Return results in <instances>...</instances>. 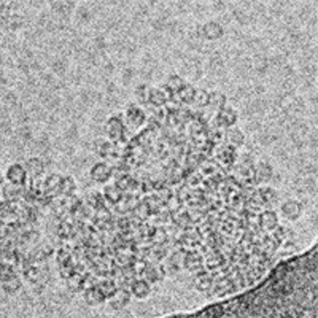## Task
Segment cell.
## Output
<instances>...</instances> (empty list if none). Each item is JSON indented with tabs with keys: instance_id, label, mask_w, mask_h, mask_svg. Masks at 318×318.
I'll use <instances>...</instances> for the list:
<instances>
[{
	"instance_id": "1",
	"label": "cell",
	"mask_w": 318,
	"mask_h": 318,
	"mask_svg": "<svg viewBox=\"0 0 318 318\" xmlns=\"http://www.w3.org/2000/svg\"><path fill=\"white\" fill-rule=\"evenodd\" d=\"M213 155H215V162L218 164V167H220L223 172H228L234 167L236 159H237V148L231 147L229 144H223V145H218L213 147Z\"/></svg>"
},
{
	"instance_id": "2",
	"label": "cell",
	"mask_w": 318,
	"mask_h": 318,
	"mask_svg": "<svg viewBox=\"0 0 318 318\" xmlns=\"http://www.w3.org/2000/svg\"><path fill=\"white\" fill-rule=\"evenodd\" d=\"M105 134L113 144H126V126L121 116H110L105 124Z\"/></svg>"
},
{
	"instance_id": "3",
	"label": "cell",
	"mask_w": 318,
	"mask_h": 318,
	"mask_svg": "<svg viewBox=\"0 0 318 318\" xmlns=\"http://www.w3.org/2000/svg\"><path fill=\"white\" fill-rule=\"evenodd\" d=\"M236 123H237V112H236V108L228 107V105H224L223 108H220V110L216 112L215 119H213V124L215 126H220L223 129L234 127Z\"/></svg>"
},
{
	"instance_id": "4",
	"label": "cell",
	"mask_w": 318,
	"mask_h": 318,
	"mask_svg": "<svg viewBox=\"0 0 318 318\" xmlns=\"http://www.w3.org/2000/svg\"><path fill=\"white\" fill-rule=\"evenodd\" d=\"M61 185H62V177L59 173H51L50 177L41 185V193L47 197L48 201H53L54 197L61 196Z\"/></svg>"
},
{
	"instance_id": "5",
	"label": "cell",
	"mask_w": 318,
	"mask_h": 318,
	"mask_svg": "<svg viewBox=\"0 0 318 318\" xmlns=\"http://www.w3.org/2000/svg\"><path fill=\"white\" fill-rule=\"evenodd\" d=\"M236 288L233 287L231 280L228 279V276L224 274V276L221 277H213V282H212V287H210V294L213 296V298H224V296L231 294Z\"/></svg>"
},
{
	"instance_id": "6",
	"label": "cell",
	"mask_w": 318,
	"mask_h": 318,
	"mask_svg": "<svg viewBox=\"0 0 318 318\" xmlns=\"http://www.w3.org/2000/svg\"><path fill=\"white\" fill-rule=\"evenodd\" d=\"M183 267L186 270H190V272H197V270H201L204 269V256L199 250H188V251H185V255H183Z\"/></svg>"
},
{
	"instance_id": "7",
	"label": "cell",
	"mask_w": 318,
	"mask_h": 318,
	"mask_svg": "<svg viewBox=\"0 0 318 318\" xmlns=\"http://www.w3.org/2000/svg\"><path fill=\"white\" fill-rule=\"evenodd\" d=\"M89 175H91L93 181L104 185V183H107L108 180L113 177V170H112V167L108 166L107 162H97V164H94V166L91 167Z\"/></svg>"
},
{
	"instance_id": "8",
	"label": "cell",
	"mask_w": 318,
	"mask_h": 318,
	"mask_svg": "<svg viewBox=\"0 0 318 318\" xmlns=\"http://www.w3.org/2000/svg\"><path fill=\"white\" fill-rule=\"evenodd\" d=\"M130 296L132 294H130L129 288H118L112 298H108V304H110L112 310L119 312V310L126 309V307L129 305V302H130Z\"/></svg>"
},
{
	"instance_id": "9",
	"label": "cell",
	"mask_w": 318,
	"mask_h": 318,
	"mask_svg": "<svg viewBox=\"0 0 318 318\" xmlns=\"http://www.w3.org/2000/svg\"><path fill=\"white\" fill-rule=\"evenodd\" d=\"M258 224H259V229L262 233H270V231H274V229L279 226V216H277V213L274 210H269V208H266L264 212L259 213Z\"/></svg>"
},
{
	"instance_id": "10",
	"label": "cell",
	"mask_w": 318,
	"mask_h": 318,
	"mask_svg": "<svg viewBox=\"0 0 318 318\" xmlns=\"http://www.w3.org/2000/svg\"><path fill=\"white\" fill-rule=\"evenodd\" d=\"M180 244L183 248H196L202 244V236L197 231V228H188L183 229V234L180 236Z\"/></svg>"
},
{
	"instance_id": "11",
	"label": "cell",
	"mask_w": 318,
	"mask_h": 318,
	"mask_svg": "<svg viewBox=\"0 0 318 318\" xmlns=\"http://www.w3.org/2000/svg\"><path fill=\"white\" fill-rule=\"evenodd\" d=\"M7 180L13 185L18 186H24L27 183V172L26 167L21 166V164H13V166H10L7 170Z\"/></svg>"
},
{
	"instance_id": "12",
	"label": "cell",
	"mask_w": 318,
	"mask_h": 318,
	"mask_svg": "<svg viewBox=\"0 0 318 318\" xmlns=\"http://www.w3.org/2000/svg\"><path fill=\"white\" fill-rule=\"evenodd\" d=\"M193 282H194V287L197 291H208L212 287V282H213V276L210 270H205V269H201L194 272V277H193Z\"/></svg>"
},
{
	"instance_id": "13",
	"label": "cell",
	"mask_w": 318,
	"mask_h": 318,
	"mask_svg": "<svg viewBox=\"0 0 318 318\" xmlns=\"http://www.w3.org/2000/svg\"><path fill=\"white\" fill-rule=\"evenodd\" d=\"M126 119L129 121V124H132L135 127H140L142 124L147 123V115L139 105L130 104V105L126 107Z\"/></svg>"
},
{
	"instance_id": "14",
	"label": "cell",
	"mask_w": 318,
	"mask_h": 318,
	"mask_svg": "<svg viewBox=\"0 0 318 318\" xmlns=\"http://www.w3.org/2000/svg\"><path fill=\"white\" fill-rule=\"evenodd\" d=\"M96 153L101 158L115 159V158H118V145L110 140H99V142H96Z\"/></svg>"
},
{
	"instance_id": "15",
	"label": "cell",
	"mask_w": 318,
	"mask_h": 318,
	"mask_svg": "<svg viewBox=\"0 0 318 318\" xmlns=\"http://www.w3.org/2000/svg\"><path fill=\"white\" fill-rule=\"evenodd\" d=\"M129 291L137 299H147L148 296L151 294V283H148L145 279H140L139 277L129 287Z\"/></svg>"
},
{
	"instance_id": "16",
	"label": "cell",
	"mask_w": 318,
	"mask_h": 318,
	"mask_svg": "<svg viewBox=\"0 0 318 318\" xmlns=\"http://www.w3.org/2000/svg\"><path fill=\"white\" fill-rule=\"evenodd\" d=\"M81 293H83V299H84V302H86L87 305L96 307V305H101V304H104V302L107 301V298L104 296V293H102L101 290H99L97 285H96V287H91V288L83 290Z\"/></svg>"
},
{
	"instance_id": "17",
	"label": "cell",
	"mask_w": 318,
	"mask_h": 318,
	"mask_svg": "<svg viewBox=\"0 0 318 318\" xmlns=\"http://www.w3.org/2000/svg\"><path fill=\"white\" fill-rule=\"evenodd\" d=\"M53 253H54L53 247H50V245H38V247L32 248L27 253V256H29V259L32 262H34V264H37V262H45Z\"/></svg>"
},
{
	"instance_id": "18",
	"label": "cell",
	"mask_w": 318,
	"mask_h": 318,
	"mask_svg": "<svg viewBox=\"0 0 318 318\" xmlns=\"http://www.w3.org/2000/svg\"><path fill=\"white\" fill-rule=\"evenodd\" d=\"M23 194H24V186H18V185H13L10 181L4 183V186H2V196L8 202L23 201Z\"/></svg>"
},
{
	"instance_id": "19",
	"label": "cell",
	"mask_w": 318,
	"mask_h": 318,
	"mask_svg": "<svg viewBox=\"0 0 318 318\" xmlns=\"http://www.w3.org/2000/svg\"><path fill=\"white\" fill-rule=\"evenodd\" d=\"M207 142L212 147L223 145L224 142H226V129L213 124L210 129H207Z\"/></svg>"
},
{
	"instance_id": "20",
	"label": "cell",
	"mask_w": 318,
	"mask_h": 318,
	"mask_svg": "<svg viewBox=\"0 0 318 318\" xmlns=\"http://www.w3.org/2000/svg\"><path fill=\"white\" fill-rule=\"evenodd\" d=\"M158 266H159V269H161L164 277H173V276H177V274L180 272V269H181V264H178L177 261H173L170 256H166L164 259H161L158 262Z\"/></svg>"
},
{
	"instance_id": "21",
	"label": "cell",
	"mask_w": 318,
	"mask_h": 318,
	"mask_svg": "<svg viewBox=\"0 0 318 318\" xmlns=\"http://www.w3.org/2000/svg\"><path fill=\"white\" fill-rule=\"evenodd\" d=\"M302 213V207L299 202H296L293 199L287 201V202H283L282 204V215L285 218H288V220H298V218L301 216Z\"/></svg>"
},
{
	"instance_id": "22",
	"label": "cell",
	"mask_w": 318,
	"mask_h": 318,
	"mask_svg": "<svg viewBox=\"0 0 318 318\" xmlns=\"http://www.w3.org/2000/svg\"><path fill=\"white\" fill-rule=\"evenodd\" d=\"M223 34H224V30H223L221 24L216 23V21H208V23H205L202 27V35L207 40H218L223 37Z\"/></svg>"
},
{
	"instance_id": "23",
	"label": "cell",
	"mask_w": 318,
	"mask_h": 318,
	"mask_svg": "<svg viewBox=\"0 0 318 318\" xmlns=\"http://www.w3.org/2000/svg\"><path fill=\"white\" fill-rule=\"evenodd\" d=\"M274 175V169L269 162H258L255 166V180H256V185L258 183H266L272 178Z\"/></svg>"
},
{
	"instance_id": "24",
	"label": "cell",
	"mask_w": 318,
	"mask_h": 318,
	"mask_svg": "<svg viewBox=\"0 0 318 318\" xmlns=\"http://www.w3.org/2000/svg\"><path fill=\"white\" fill-rule=\"evenodd\" d=\"M123 194L124 193L119 190L116 185H105L104 190H102V196H104V199L108 205H115L123 197Z\"/></svg>"
},
{
	"instance_id": "25",
	"label": "cell",
	"mask_w": 318,
	"mask_h": 318,
	"mask_svg": "<svg viewBox=\"0 0 318 318\" xmlns=\"http://www.w3.org/2000/svg\"><path fill=\"white\" fill-rule=\"evenodd\" d=\"M142 276H144V279H145L148 283H151V285L159 283V282L164 279L162 272H161V269H159V266L156 264V262H148Z\"/></svg>"
},
{
	"instance_id": "26",
	"label": "cell",
	"mask_w": 318,
	"mask_h": 318,
	"mask_svg": "<svg viewBox=\"0 0 318 318\" xmlns=\"http://www.w3.org/2000/svg\"><path fill=\"white\" fill-rule=\"evenodd\" d=\"M26 172L30 178H38L43 175V172H45V164L38 158H30L26 162Z\"/></svg>"
},
{
	"instance_id": "27",
	"label": "cell",
	"mask_w": 318,
	"mask_h": 318,
	"mask_svg": "<svg viewBox=\"0 0 318 318\" xmlns=\"http://www.w3.org/2000/svg\"><path fill=\"white\" fill-rule=\"evenodd\" d=\"M256 191H258V196H259L262 205H264V208H269L270 205L276 204L277 199H279L277 193L274 191L270 186H261V188H258Z\"/></svg>"
},
{
	"instance_id": "28",
	"label": "cell",
	"mask_w": 318,
	"mask_h": 318,
	"mask_svg": "<svg viewBox=\"0 0 318 318\" xmlns=\"http://www.w3.org/2000/svg\"><path fill=\"white\" fill-rule=\"evenodd\" d=\"M97 287L99 290H101L104 293V296L108 299V298H112V296L116 293L118 290V285L116 282L112 279V277H99V282H97Z\"/></svg>"
},
{
	"instance_id": "29",
	"label": "cell",
	"mask_w": 318,
	"mask_h": 318,
	"mask_svg": "<svg viewBox=\"0 0 318 318\" xmlns=\"http://www.w3.org/2000/svg\"><path fill=\"white\" fill-rule=\"evenodd\" d=\"M194 91H196V87H193L191 84L186 83L177 94H173V101L172 102H175V104L178 102V105L180 104H191L193 97H194Z\"/></svg>"
},
{
	"instance_id": "30",
	"label": "cell",
	"mask_w": 318,
	"mask_h": 318,
	"mask_svg": "<svg viewBox=\"0 0 318 318\" xmlns=\"http://www.w3.org/2000/svg\"><path fill=\"white\" fill-rule=\"evenodd\" d=\"M245 142V135L240 129H234V127H229L226 129V144H229L234 148L242 147Z\"/></svg>"
},
{
	"instance_id": "31",
	"label": "cell",
	"mask_w": 318,
	"mask_h": 318,
	"mask_svg": "<svg viewBox=\"0 0 318 318\" xmlns=\"http://www.w3.org/2000/svg\"><path fill=\"white\" fill-rule=\"evenodd\" d=\"M150 94H151V86L147 83H140L135 87V99L142 105L150 104Z\"/></svg>"
},
{
	"instance_id": "32",
	"label": "cell",
	"mask_w": 318,
	"mask_h": 318,
	"mask_svg": "<svg viewBox=\"0 0 318 318\" xmlns=\"http://www.w3.org/2000/svg\"><path fill=\"white\" fill-rule=\"evenodd\" d=\"M21 287H23V283H21V280L18 279V276L13 277V279H10V280L2 282V291L5 294H8V296L16 294L21 290Z\"/></svg>"
},
{
	"instance_id": "33",
	"label": "cell",
	"mask_w": 318,
	"mask_h": 318,
	"mask_svg": "<svg viewBox=\"0 0 318 318\" xmlns=\"http://www.w3.org/2000/svg\"><path fill=\"white\" fill-rule=\"evenodd\" d=\"M224 105H226V96L224 94L216 93V91L208 94V104H207V107H210V108H213V110L218 112Z\"/></svg>"
},
{
	"instance_id": "34",
	"label": "cell",
	"mask_w": 318,
	"mask_h": 318,
	"mask_svg": "<svg viewBox=\"0 0 318 318\" xmlns=\"http://www.w3.org/2000/svg\"><path fill=\"white\" fill-rule=\"evenodd\" d=\"M87 205H89L93 210H97V208H102L105 207V199L102 193H91L86 196V199H83Z\"/></svg>"
},
{
	"instance_id": "35",
	"label": "cell",
	"mask_w": 318,
	"mask_h": 318,
	"mask_svg": "<svg viewBox=\"0 0 318 318\" xmlns=\"http://www.w3.org/2000/svg\"><path fill=\"white\" fill-rule=\"evenodd\" d=\"M185 84H186V83H185V80L181 78V76H178V75H170V76H169V80H167V83H166V87H167V89H169L172 94H177Z\"/></svg>"
},
{
	"instance_id": "36",
	"label": "cell",
	"mask_w": 318,
	"mask_h": 318,
	"mask_svg": "<svg viewBox=\"0 0 318 318\" xmlns=\"http://www.w3.org/2000/svg\"><path fill=\"white\" fill-rule=\"evenodd\" d=\"M16 269L13 264H10V262H0V282H5L16 277Z\"/></svg>"
},
{
	"instance_id": "37",
	"label": "cell",
	"mask_w": 318,
	"mask_h": 318,
	"mask_svg": "<svg viewBox=\"0 0 318 318\" xmlns=\"http://www.w3.org/2000/svg\"><path fill=\"white\" fill-rule=\"evenodd\" d=\"M76 191V183L73 177H62L61 185V196H73Z\"/></svg>"
},
{
	"instance_id": "38",
	"label": "cell",
	"mask_w": 318,
	"mask_h": 318,
	"mask_svg": "<svg viewBox=\"0 0 318 318\" xmlns=\"http://www.w3.org/2000/svg\"><path fill=\"white\" fill-rule=\"evenodd\" d=\"M191 104H193L194 107H197V108H204V107H207V104H208V93L204 91V89H196Z\"/></svg>"
},
{
	"instance_id": "39",
	"label": "cell",
	"mask_w": 318,
	"mask_h": 318,
	"mask_svg": "<svg viewBox=\"0 0 318 318\" xmlns=\"http://www.w3.org/2000/svg\"><path fill=\"white\" fill-rule=\"evenodd\" d=\"M151 213H153V212L150 210V207H148L144 201L139 202V205H137V207L134 208V210H132V215H135L137 218H140L142 221H147Z\"/></svg>"
},
{
	"instance_id": "40",
	"label": "cell",
	"mask_w": 318,
	"mask_h": 318,
	"mask_svg": "<svg viewBox=\"0 0 318 318\" xmlns=\"http://www.w3.org/2000/svg\"><path fill=\"white\" fill-rule=\"evenodd\" d=\"M169 240V236L164 231V228H155L151 236V244H158V245H166V242Z\"/></svg>"
},
{
	"instance_id": "41",
	"label": "cell",
	"mask_w": 318,
	"mask_h": 318,
	"mask_svg": "<svg viewBox=\"0 0 318 318\" xmlns=\"http://www.w3.org/2000/svg\"><path fill=\"white\" fill-rule=\"evenodd\" d=\"M147 264H148V261H147L145 258H134L132 262H130V266H129V267H130V270H132L137 277H140L142 274H144Z\"/></svg>"
},
{
	"instance_id": "42",
	"label": "cell",
	"mask_w": 318,
	"mask_h": 318,
	"mask_svg": "<svg viewBox=\"0 0 318 318\" xmlns=\"http://www.w3.org/2000/svg\"><path fill=\"white\" fill-rule=\"evenodd\" d=\"M58 269H59V277L61 279H64L65 282H67L70 277H73L75 276V264L73 262H67V264H62V266H58Z\"/></svg>"
},
{
	"instance_id": "43",
	"label": "cell",
	"mask_w": 318,
	"mask_h": 318,
	"mask_svg": "<svg viewBox=\"0 0 318 318\" xmlns=\"http://www.w3.org/2000/svg\"><path fill=\"white\" fill-rule=\"evenodd\" d=\"M115 228L118 229V233H126L130 229V221H129V218L127 216H119L118 220L115 221Z\"/></svg>"
},
{
	"instance_id": "44",
	"label": "cell",
	"mask_w": 318,
	"mask_h": 318,
	"mask_svg": "<svg viewBox=\"0 0 318 318\" xmlns=\"http://www.w3.org/2000/svg\"><path fill=\"white\" fill-rule=\"evenodd\" d=\"M191 194H193V188L190 185H183L181 188L178 190V193H177V197L181 201V202H186L191 197Z\"/></svg>"
}]
</instances>
